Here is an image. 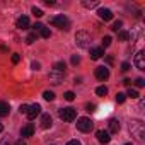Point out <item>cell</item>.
I'll return each mask as SVG.
<instances>
[{
  "label": "cell",
  "instance_id": "29",
  "mask_svg": "<svg viewBox=\"0 0 145 145\" xmlns=\"http://www.w3.org/2000/svg\"><path fill=\"white\" fill-rule=\"evenodd\" d=\"M33 14H34L36 17H43V14H44V12H43L41 9H38V7H33Z\"/></svg>",
  "mask_w": 145,
  "mask_h": 145
},
{
  "label": "cell",
  "instance_id": "22",
  "mask_svg": "<svg viewBox=\"0 0 145 145\" xmlns=\"http://www.w3.org/2000/svg\"><path fill=\"white\" fill-rule=\"evenodd\" d=\"M125 96H128V97H131V99H137V97H138L140 94H138V92H137L135 89H131V87H130V89H128V92H126Z\"/></svg>",
  "mask_w": 145,
  "mask_h": 145
},
{
  "label": "cell",
  "instance_id": "10",
  "mask_svg": "<svg viewBox=\"0 0 145 145\" xmlns=\"http://www.w3.org/2000/svg\"><path fill=\"white\" fill-rule=\"evenodd\" d=\"M96 137H97L99 143H109V140H111V137H109V133L106 130H97L96 131Z\"/></svg>",
  "mask_w": 145,
  "mask_h": 145
},
{
  "label": "cell",
  "instance_id": "34",
  "mask_svg": "<svg viewBox=\"0 0 145 145\" xmlns=\"http://www.w3.org/2000/svg\"><path fill=\"white\" fill-rule=\"evenodd\" d=\"M72 63H74V65H79V63H80V56L74 55V56H72Z\"/></svg>",
  "mask_w": 145,
  "mask_h": 145
},
{
  "label": "cell",
  "instance_id": "19",
  "mask_svg": "<svg viewBox=\"0 0 145 145\" xmlns=\"http://www.w3.org/2000/svg\"><path fill=\"white\" fill-rule=\"evenodd\" d=\"M53 70H56V72H61V74H65V61H56V63L53 65Z\"/></svg>",
  "mask_w": 145,
  "mask_h": 145
},
{
  "label": "cell",
  "instance_id": "32",
  "mask_svg": "<svg viewBox=\"0 0 145 145\" xmlns=\"http://www.w3.org/2000/svg\"><path fill=\"white\" fill-rule=\"evenodd\" d=\"M19 61H21L19 53H14V55H12V63H19Z\"/></svg>",
  "mask_w": 145,
  "mask_h": 145
},
{
  "label": "cell",
  "instance_id": "30",
  "mask_svg": "<svg viewBox=\"0 0 145 145\" xmlns=\"http://www.w3.org/2000/svg\"><path fill=\"white\" fill-rule=\"evenodd\" d=\"M111 41H113V39H111V36H104V39H103V46H104V48H108V46L111 44Z\"/></svg>",
  "mask_w": 145,
  "mask_h": 145
},
{
  "label": "cell",
  "instance_id": "26",
  "mask_svg": "<svg viewBox=\"0 0 145 145\" xmlns=\"http://www.w3.org/2000/svg\"><path fill=\"white\" fill-rule=\"evenodd\" d=\"M34 41H36V33H31V34L26 38V43H27V44H33Z\"/></svg>",
  "mask_w": 145,
  "mask_h": 145
},
{
  "label": "cell",
  "instance_id": "12",
  "mask_svg": "<svg viewBox=\"0 0 145 145\" xmlns=\"http://www.w3.org/2000/svg\"><path fill=\"white\" fill-rule=\"evenodd\" d=\"M97 14H99V17H101L103 21H111V19H113V12H111L109 9H99Z\"/></svg>",
  "mask_w": 145,
  "mask_h": 145
},
{
  "label": "cell",
  "instance_id": "5",
  "mask_svg": "<svg viewBox=\"0 0 145 145\" xmlns=\"http://www.w3.org/2000/svg\"><path fill=\"white\" fill-rule=\"evenodd\" d=\"M92 121H91V118H86V116H82V118H79L77 120V128L80 130V131H84V133H87V131H91L92 130Z\"/></svg>",
  "mask_w": 145,
  "mask_h": 145
},
{
  "label": "cell",
  "instance_id": "8",
  "mask_svg": "<svg viewBox=\"0 0 145 145\" xmlns=\"http://www.w3.org/2000/svg\"><path fill=\"white\" fill-rule=\"evenodd\" d=\"M135 67L138 70H145V53L143 51H138L135 55Z\"/></svg>",
  "mask_w": 145,
  "mask_h": 145
},
{
  "label": "cell",
  "instance_id": "4",
  "mask_svg": "<svg viewBox=\"0 0 145 145\" xmlns=\"http://www.w3.org/2000/svg\"><path fill=\"white\" fill-rule=\"evenodd\" d=\"M58 116H60L63 121L70 123V121H74V120L77 118V111H75L74 108H61V109H58Z\"/></svg>",
  "mask_w": 145,
  "mask_h": 145
},
{
  "label": "cell",
  "instance_id": "35",
  "mask_svg": "<svg viewBox=\"0 0 145 145\" xmlns=\"http://www.w3.org/2000/svg\"><path fill=\"white\" fill-rule=\"evenodd\" d=\"M27 108H29L27 104H22V106L19 108V111H21V114H26V113H27Z\"/></svg>",
  "mask_w": 145,
  "mask_h": 145
},
{
  "label": "cell",
  "instance_id": "23",
  "mask_svg": "<svg viewBox=\"0 0 145 145\" xmlns=\"http://www.w3.org/2000/svg\"><path fill=\"white\" fill-rule=\"evenodd\" d=\"M39 33H41V36H43L44 39H48V38L51 36V33H50V29H48V27H44V26L41 27V31H39Z\"/></svg>",
  "mask_w": 145,
  "mask_h": 145
},
{
  "label": "cell",
  "instance_id": "3",
  "mask_svg": "<svg viewBox=\"0 0 145 145\" xmlns=\"http://www.w3.org/2000/svg\"><path fill=\"white\" fill-rule=\"evenodd\" d=\"M50 24H53V26H56L58 29H61V31H68L70 29V21L61 14V16H56V17H51L50 19Z\"/></svg>",
  "mask_w": 145,
  "mask_h": 145
},
{
  "label": "cell",
  "instance_id": "44",
  "mask_svg": "<svg viewBox=\"0 0 145 145\" xmlns=\"http://www.w3.org/2000/svg\"><path fill=\"white\" fill-rule=\"evenodd\" d=\"M125 145H131V143H125Z\"/></svg>",
  "mask_w": 145,
  "mask_h": 145
},
{
  "label": "cell",
  "instance_id": "42",
  "mask_svg": "<svg viewBox=\"0 0 145 145\" xmlns=\"http://www.w3.org/2000/svg\"><path fill=\"white\" fill-rule=\"evenodd\" d=\"M16 145H27L26 142H22V140H19V142H16Z\"/></svg>",
  "mask_w": 145,
  "mask_h": 145
},
{
  "label": "cell",
  "instance_id": "6",
  "mask_svg": "<svg viewBox=\"0 0 145 145\" xmlns=\"http://www.w3.org/2000/svg\"><path fill=\"white\" fill-rule=\"evenodd\" d=\"M48 80L53 86H60L61 80H63V74H61V72H56V70H51L50 74H48Z\"/></svg>",
  "mask_w": 145,
  "mask_h": 145
},
{
  "label": "cell",
  "instance_id": "7",
  "mask_svg": "<svg viewBox=\"0 0 145 145\" xmlns=\"http://www.w3.org/2000/svg\"><path fill=\"white\" fill-rule=\"evenodd\" d=\"M94 75H96V79H97V80L104 82V80H108V79H109V70H108L106 67H97V68H96V72H94Z\"/></svg>",
  "mask_w": 145,
  "mask_h": 145
},
{
  "label": "cell",
  "instance_id": "25",
  "mask_svg": "<svg viewBox=\"0 0 145 145\" xmlns=\"http://www.w3.org/2000/svg\"><path fill=\"white\" fill-rule=\"evenodd\" d=\"M121 26H123V22H121V21H116V22H114V24L111 26V29H113L114 33H118V31L121 29Z\"/></svg>",
  "mask_w": 145,
  "mask_h": 145
},
{
  "label": "cell",
  "instance_id": "37",
  "mask_svg": "<svg viewBox=\"0 0 145 145\" xmlns=\"http://www.w3.org/2000/svg\"><path fill=\"white\" fill-rule=\"evenodd\" d=\"M86 109L92 113V111H96V104H87V106H86Z\"/></svg>",
  "mask_w": 145,
  "mask_h": 145
},
{
  "label": "cell",
  "instance_id": "20",
  "mask_svg": "<svg viewBox=\"0 0 145 145\" xmlns=\"http://www.w3.org/2000/svg\"><path fill=\"white\" fill-rule=\"evenodd\" d=\"M96 94H97V96H106V94H108V87H106V86H99V87L96 89Z\"/></svg>",
  "mask_w": 145,
  "mask_h": 145
},
{
  "label": "cell",
  "instance_id": "13",
  "mask_svg": "<svg viewBox=\"0 0 145 145\" xmlns=\"http://www.w3.org/2000/svg\"><path fill=\"white\" fill-rule=\"evenodd\" d=\"M16 27H19V29H27V27H29V17H26V16L19 17L17 22H16Z\"/></svg>",
  "mask_w": 145,
  "mask_h": 145
},
{
  "label": "cell",
  "instance_id": "38",
  "mask_svg": "<svg viewBox=\"0 0 145 145\" xmlns=\"http://www.w3.org/2000/svg\"><path fill=\"white\" fill-rule=\"evenodd\" d=\"M31 67H33V70H39V63H38V61H33Z\"/></svg>",
  "mask_w": 145,
  "mask_h": 145
},
{
  "label": "cell",
  "instance_id": "1",
  "mask_svg": "<svg viewBox=\"0 0 145 145\" xmlns=\"http://www.w3.org/2000/svg\"><path fill=\"white\" fill-rule=\"evenodd\" d=\"M128 131L131 133V137H135L138 142L145 140V125L140 120H131L128 123Z\"/></svg>",
  "mask_w": 145,
  "mask_h": 145
},
{
  "label": "cell",
  "instance_id": "31",
  "mask_svg": "<svg viewBox=\"0 0 145 145\" xmlns=\"http://www.w3.org/2000/svg\"><path fill=\"white\" fill-rule=\"evenodd\" d=\"M135 84H137V87H143V86H145V80H143L142 77H138V79L135 80Z\"/></svg>",
  "mask_w": 145,
  "mask_h": 145
},
{
  "label": "cell",
  "instance_id": "40",
  "mask_svg": "<svg viewBox=\"0 0 145 145\" xmlns=\"http://www.w3.org/2000/svg\"><path fill=\"white\" fill-rule=\"evenodd\" d=\"M44 4H46V5H55L53 0H44Z\"/></svg>",
  "mask_w": 145,
  "mask_h": 145
},
{
  "label": "cell",
  "instance_id": "43",
  "mask_svg": "<svg viewBox=\"0 0 145 145\" xmlns=\"http://www.w3.org/2000/svg\"><path fill=\"white\" fill-rule=\"evenodd\" d=\"M2 131H4V125H2V123H0V133H2Z\"/></svg>",
  "mask_w": 145,
  "mask_h": 145
},
{
  "label": "cell",
  "instance_id": "2",
  "mask_svg": "<svg viewBox=\"0 0 145 145\" xmlns=\"http://www.w3.org/2000/svg\"><path fill=\"white\" fill-rule=\"evenodd\" d=\"M75 43H77V46H80V48H89L91 43H92V38H91V34H89L87 31H79V33L75 34Z\"/></svg>",
  "mask_w": 145,
  "mask_h": 145
},
{
  "label": "cell",
  "instance_id": "15",
  "mask_svg": "<svg viewBox=\"0 0 145 145\" xmlns=\"http://www.w3.org/2000/svg\"><path fill=\"white\" fill-rule=\"evenodd\" d=\"M51 123H53L51 116H50L48 113H44V114L41 116V126H43V128H50V126H51Z\"/></svg>",
  "mask_w": 145,
  "mask_h": 145
},
{
  "label": "cell",
  "instance_id": "11",
  "mask_svg": "<svg viewBox=\"0 0 145 145\" xmlns=\"http://www.w3.org/2000/svg\"><path fill=\"white\" fill-rule=\"evenodd\" d=\"M33 133H34V126L31 125V123H27L26 126H22L21 128V137H33Z\"/></svg>",
  "mask_w": 145,
  "mask_h": 145
},
{
  "label": "cell",
  "instance_id": "28",
  "mask_svg": "<svg viewBox=\"0 0 145 145\" xmlns=\"http://www.w3.org/2000/svg\"><path fill=\"white\" fill-rule=\"evenodd\" d=\"M63 96H65V99H67V101H74V99H75V94H74V92H72V91H68V92H65Z\"/></svg>",
  "mask_w": 145,
  "mask_h": 145
},
{
  "label": "cell",
  "instance_id": "9",
  "mask_svg": "<svg viewBox=\"0 0 145 145\" xmlns=\"http://www.w3.org/2000/svg\"><path fill=\"white\" fill-rule=\"evenodd\" d=\"M41 113V106L39 104H31L29 108H27V113H26V116L29 118V120H34L38 114Z\"/></svg>",
  "mask_w": 145,
  "mask_h": 145
},
{
  "label": "cell",
  "instance_id": "18",
  "mask_svg": "<svg viewBox=\"0 0 145 145\" xmlns=\"http://www.w3.org/2000/svg\"><path fill=\"white\" fill-rule=\"evenodd\" d=\"M82 5H84L86 9H94V7H97V5H99V2H97V0H84Z\"/></svg>",
  "mask_w": 145,
  "mask_h": 145
},
{
  "label": "cell",
  "instance_id": "33",
  "mask_svg": "<svg viewBox=\"0 0 145 145\" xmlns=\"http://www.w3.org/2000/svg\"><path fill=\"white\" fill-rule=\"evenodd\" d=\"M121 70H123V72H128V70H130V63H128V61H123V63H121Z\"/></svg>",
  "mask_w": 145,
  "mask_h": 145
},
{
  "label": "cell",
  "instance_id": "17",
  "mask_svg": "<svg viewBox=\"0 0 145 145\" xmlns=\"http://www.w3.org/2000/svg\"><path fill=\"white\" fill-rule=\"evenodd\" d=\"M9 111H10L9 104H7V103H4V101H0V116H7V114H9Z\"/></svg>",
  "mask_w": 145,
  "mask_h": 145
},
{
  "label": "cell",
  "instance_id": "14",
  "mask_svg": "<svg viewBox=\"0 0 145 145\" xmlns=\"http://www.w3.org/2000/svg\"><path fill=\"white\" fill-rule=\"evenodd\" d=\"M103 55H104V50L103 48H91V58L92 60H99Z\"/></svg>",
  "mask_w": 145,
  "mask_h": 145
},
{
  "label": "cell",
  "instance_id": "27",
  "mask_svg": "<svg viewBox=\"0 0 145 145\" xmlns=\"http://www.w3.org/2000/svg\"><path fill=\"white\" fill-rule=\"evenodd\" d=\"M125 99H126V96H125L123 92H118V94H116V103L121 104V103H125Z\"/></svg>",
  "mask_w": 145,
  "mask_h": 145
},
{
  "label": "cell",
  "instance_id": "24",
  "mask_svg": "<svg viewBox=\"0 0 145 145\" xmlns=\"http://www.w3.org/2000/svg\"><path fill=\"white\" fill-rule=\"evenodd\" d=\"M43 97H44L46 101H53V99H55V94H53L51 91H44V92H43Z\"/></svg>",
  "mask_w": 145,
  "mask_h": 145
},
{
  "label": "cell",
  "instance_id": "39",
  "mask_svg": "<svg viewBox=\"0 0 145 145\" xmlns=\"http://www.w3.org/2000/svg\"><path fill=\"white\" fill-rule=\"evenodd\" d=\"M67 145H82V143H80V142H77V140H70Z\"/></svg>",
  "mask_w": 145,
  "mask_h": 145
},
{
  "label": "cell",
  "instance_id": "16",
  "mask_svg": "<svg viewBox=\"0 0 145 145\" xmlns=\"http://www.w3.org/2000/svg\"><path fill=\"white\" fill-rule=\"evenodd\" d=\"M109 131L108 133H118L120 131V121L118 120H109Z\"/></svg>",
  "mask_w": 145,
  "mask_h": 145
},
{
  "label": "cell",
  "instance_id": "21",
  "mask_svg": "<svg viewBox=\"0 0 145 145\" xmlns=\"http://www.w3.org/2000/svg\"><path fill=\"white\" fill-rule=\"evenodd\" d=\"M118 38H120L121 41H128V39H130V33H128V31H120Z\"/></svg>",
  "mask_w": 145,
  "mask_h": 145
},
{
  "label": "cell",
  "instance_id": "41",
  "mask_svg": "<svg viewBox=\"0 0 145 145\" xmlns=\"http://www.w3.org/2000/svg\"><path fill=\"white\" fill-rule=\"evenodd\" d=\"M123 84H125V86H130V84H131V80H130V79H125V80H123Z\"/></svg>",
  "mask_w": 145,
  "mask_h": 145
},
{
  "label": "cell",
  "instance_id": "36",
  "mask_svg": "<svg viewBox=\"0 0 145 145\" xmlns=\"http://www.w3.org/2000/svg\"><path fill=\"white\" fill-rule=\"evenodd\" d=\"M41 27H43V24H39V22H36V24L33 26V29H34V33H36V31H41Z\"/></svg>",
  "mask_w": 145,
  "mask_h": 145
}]
</instances>
